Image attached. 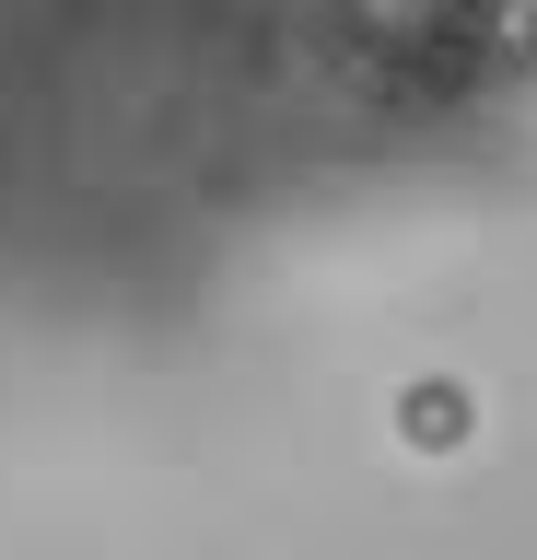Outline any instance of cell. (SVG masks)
I'll return each instance as SVG.
<instances>
[{
    "label": "cell",
    "mask_w": 537,
    "mask_h": 560,
    "mask_svg": "<svg viewBox=\"0 0 537 560\" xmlns=\"http://www.w3.org/2000/svg\"><path fill=\"white\" fill-rule=\"evenodd\" d=\"M479 47H491L502 70H526V82H537V0H479Z\"/></svg>",
    "instance_id": "obj_1"
},
{
    "label": "cell",
    "mask_w": 537,
    "mask_h": 560,
    "mask_svg": "<svg viewBox=\"0 0 537 560\" xmlns=\"http://www.w3.org/2000/svg\"><path fill=\"white\" fill-rule=\"evenodd\" d=\"M409 432H421V444H456V432H467V397H456V385H421V397H409Z\"/></svg>",
    "instance_id": "obj_2"
}]
</instances>
